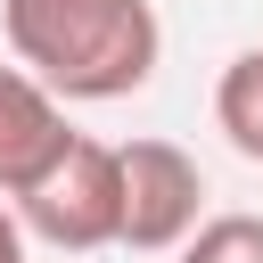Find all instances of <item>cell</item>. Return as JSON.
<instances>
[{
	"instance_id": "1",
	"label": "cell",
	"mask_w": 263,
	"mask_h": 263,
	"mask_svg": "<svg viewBox=\"0 0 263 263\" xmlns=\"http://www.w3.org/2000/svg\"><path fill=\"white\" fill-rule=\"evenodd\" d=\"M0 25L16 66L66 107L132 99L164 58V25L148 0H0Z\"/></svg>"
},
{
	"instance_id": "2",
	"label": "cell",
	"mask_w": 263,
	"mask_h": 263,
	"mask_svg": "<svg viewBox=\"0 0 263 263\" xmlns=\"http://www.w3.org/2000/svg\"><path fill=\"white\" fill-rule=\"evenodd\" d=\"M16 222H25V238L66 247V255L123 247V148H107V140L82 132V140L16 197Z\"/></svg>"
},
{
	"instance_id": "3",
	"label": "cell",
	"mask_w": 263,
	"mask_h": 263,
	"mask_svg": "<svg viewBox=\"0 0 263 263\" xmlns=\"http://www.w3.org/2000/svg\"><path fill=\"white\" fill-rule=\"evenodd\" d=\"M205 173L173 140H123V247L132 255H181L197 238Z\"/></svg>"
},
{
	"instance_id": "4",
	"label": "cell",
	"mask_w": 263,
	"mask_h": 263,
	"mask_svg": "<svg viewBox=\"0 0 263 263\" xmlns=\"http://www.w3.org/2000/svg\"><path fill=\"white\" fill-rule=\"evenodd\" d=\"M82 132L66 123V99H49L25 66H0V197L16 205Z\"/></svg>"
},
{
	"instance_id": "5",
	"label": "cell",
	"mask_w": 263,
	"mask_h": 263,
	"mask_svg": "<svg viewBox=\"0 0 263 263\" xmlns=\"http://www.w3.org/2000/svg\"><path fill=\"white\" fill-rule=\"evenodd\" d=\"M214 123H222V140H230L247 164H263V41L222 66V82H214Z\"/></svg>"
},
{
	"instance_id": "6",
	"label": "cell",
	"mask_w": 263,
	"mask_h": 263,
	"mask_svg": "<svg viewBox=\"0 0 263 263\" xmlns=\"http://www.w3.org/2000/svg\"><path fill=\"white\" fill-rule=\"evenodd\" d=\"M181 263H263V214H214L181 247Z\"/></svg>"
},
{
	"instance_id": "7",
	"label": "cell",
	"mask_w": 263,
	"mask_h": 263,
	"mask_svg": "<svg viewBox=\"0 0 263 263\" xmlns=\"http://www.w3.org/2000/svg\"><path fill=\"white\" fill-rule=\"evenodd\" d=\"M0 263H33V238H25L16 205H0Z\"/></svg>"
}]
</instances>
